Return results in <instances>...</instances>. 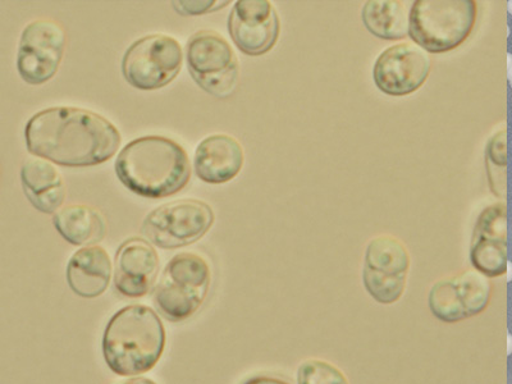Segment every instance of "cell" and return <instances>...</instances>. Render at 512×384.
Instances as JSON below:
<instances>
[{
  "label": "cell",
  "instance_id": "24",
  "mask_svg": "<svg viewBox=\"0 0 512 384\" xmlns=\"http://www.w3.org/2000/svg\"><path fill=\"white\" fill-rule=\"evenodd\" d=\"M242 384H292L288 379L281 376H273V374H256V376L246 379Z\"/></svg>",
  "mask_w": 512,
  "mask_h": 384
},
{
  "label": "cell",
  "instance_id": "4",
  "mask_svg": "<svg viewBox=\"0 0 512 384\" xmlns=\"http://www.w3.org/2000/svg\"><path fill=\"white\" fill-rule=\"evenodd\" d=\"M478 18L474 0H416L409 12V35L424 52H451L472 35Z\"/></svg>",
  "mask_w": 512,
  "mask_h": 384
},
{
  "label": "cell",
  "instance_id": "19",
  "mask_svg": "<svg viewBox=\"0 0 512 384\" xmlns=\"http://www.w3.org/2000/svg\"><path fill=\"white\" fill-rule=\"evenodd\" d=\"M53 224L64 241L73 246H93L105 239L108 223L99 209L86 204H71L58 210Z\"/></svg>",
  "mask_w": 512,
  "mask_h": 384
},
{
  "label": "cell",
  "instance_id": "18",
  "mask_svg": "<svg viewBox=\"0 0 512 384\" xmlns=\"http://www.w3.org/2000/svg\"><path fill=\"white\" fill-rule=\"evenodd\" d=\"M21 184L32 207L44 214H56L67 198L66 182L49 160L30 157L21 166Z\"/></svg>",
  "mask_w": 512,
  "mask_h": 384
},
{
  "label": "cell",
  "instance_id": "6",
  "mask_svg": "<svg viewBox=\"0 0 512 384\" xmlns=\"http://www.w3.org/2000/svg\"><path fill=\"white\" fill-rule=\"evenodd\" d=\"M186 62L192 79L214 98H231L239 88V59L231 44L217 31L195 32L187 40Z\"/></svg>",
  "mask_w": 512,
  "mask_h": 384
},
{
  "label": "cell",
  "instance_id": "26",
  "mask_svg": "<svg viewBox=\"0 0 512 384\" xmlns=\"http://www.w3.org/2000/svg\"><path fill=\"white\" fill-rule=\"evenodd\" d=\"M0 180H2V164H0Z\"/></svg>",
  "mask_w": 512,
  "mask_h": 384
},
{
  "label": "cell",
  "instance_id": "1",
  "mask_svg": "<svg viewBox=\"0 0 512 384\" xmlns=\"http://www.w3.org/2000/svg\"><path fill=\"white\" fill-rule=\"evenodd\" d=\"M25 141L34 157L62 167L86 168L112 159L122 136L102 114L79 107H52L26 123Z\"/></svg>",
  "mask_w": 512,
  "mask_h": 384
},
{
  "label": "cell",
  "instance_id": "17",
  "mask_svg": "<svg viewBox=\"0 0 512 384\" xmlns=\"http://www.w3.org/2000/svg\"><path fill=\"white\" fill-rule=\"evenodd\" d=\"M113 276L108 251L100 245L85 246L68 260L66 278L73 294L82 299H96L107 292Z\"/></svg>",
  "mask_w": 512,
  "mask_h": 384
},
{
  "label": "cell",
  "instance_id": "5",
  "mask_svg": "<svg viewBox=\"0 0 512 384\" xmlns=\"http://www.w3.org/2000/svg\"><path fill=\"white\" fill-rule=\"evenodd\" d=\"M212 282V267L204 255L177 254L169 260L154 288L155 308L168 322H185L203 308Z\"/></svg>",
  "mask_w": 512,
  "mask_h": 384
},
{
  "label": "cell",
  "instance_id": "13",
  "mask_svg": "<svg viewBox=\"0 0 512 384\" xmlns=\"http://www.w3.org/2000/svg\"><path fill=\"white\" fill-rule=\"evenodd\" d=\"M432 62L428 53L413 43H400L383 50L373 68V79L382 93L406 96L428 80Z\"/></svg>",
  "mask_w": 512,
  "mask_h": 384
},
{
  "label": "cell",
  "instance_id": "23",
  "mask_svg": "<svg viewBox=\"0 0 512 384\" xmlns=\"http://www.w3.org/2000/svg\"><path fill=\"white\" fill-rule=\"evenodd\" d=\"M173 8L181 16H203L208 13L221 11L227 7L228 0H178L173 2Z\"/></svg>",
  "mask_w": 512,
  "mask_h": 384
},
{
  "label": "cell",
  "instance_id": "3",
  "mask_svg": "<svg viewBox=\"0 0 512 384\" xmlns=\"http://www.w3.org/2000/svg\"><path fill=\"white\" fill-rule=\"evenodd\" d=\"M166 327L148 305L132 304L118 310L104 329L102 352L105 364L120 377L150 372L166 349Z\"/></svg>",
  "mask_w": 512,
  "mask_h": 384
},
{
  "label": "cell",
  "instance_id": "22",
  "mask_svg": "<svg viewBox=\"0 0 512 384\" xmlns=\"http://www.w3.org/2000/svg\"><path fill=\"white\" fill-rule=\"evenodd\" d=\"M297 384H350L346 374L323 359L304 360L297 369Z\"/></svg>",
  "mask_w": 512,
  "mask_h": 384
},
{
  "label": "cell",
  "instance_id": "10",
  "mask_svg": "<svg viewBox=\"0 0 512 384\" xmlns=\"http://www.w3.org/2000/svg\"><path fill=\"white\" fill-rule=\"evenodd\" d=\"M67 48L61 22L52 18L31 21L22 31L17 52V71L26 84H47L57 75Z\"/></svg>",
  "mask_w": 512,
  "mask_h": 384
},
{
  "label": "cell",
  "instance_id": "7",
  "mask_svg": "<svg viewBox=\"0 0 512 384\" xmlns=\"http://www.w3.org/2000/svg\"><path fill=\"white\" fill-rule=\"evenodd\" d=\"M214 222L216 214L208 203L181 199L152 210L141 224V232L157 248L175 250L203 239Z\"/></svg>",
  "mask_w": 512,
  "mask_h": 384
},
{
  "label": "cell",
  "instance_id": "12",
  "mask_svg": "<svg viewBox=\"0 0 512 384\" xmlns=\"http://www.w3.org/2000/svg\"><path fill=\"white\" fill-rule=\"evenodd\" d=\"M228 32L246 56H263L280 39V16L269 0H239L228 17Z\"/></svg>",
  "mask_w": 512,
  "mask_h": 384
},
{
  "label": "cell",
  "instance_id": "9",
  "mask_svg": "<svg viewBox=\"0 0 512 384\" xmlns=\"http://www.w3.org/2000/svg\"><path fill=\"white\" fill-rule=\"evenodd\" d=\"M410 265L409 250L404 242L391 235L374 237L365 249V290L379 304L397 303L404 296Z\"/></svg>",
  "mask_w": 512,
  "mask_h": 384
},
{
  "label": "cell",
  "instance_id": "2",
  "mask_svg": "<svg viewBox=\"0 0 512 384\" xmlns=\"http://www.w3.org/2000/svg\"><path fill=\"white\" fill-rule=\"evenodd\" d=\"M118 180L134 194L163 199L185 189L191 180L189 154L166 136L137 137L118 154Z\"/></svg>",
  "mask_w": 512,
  "mask_h": 384
},
{
  "label": "cell",
  "instance_id": "20",
  "mask_svg": "<svg viewBox=\"0 0 512 384\" xmlns=\"http://www.w3.org/2000/svg\"><path fill=\"white\" fill-rule=\"evenodd\" d=\"M365 29L383 40H401L409 35V9L399 0H369L361 11Z\"/></svg>",
  "mask_w": 512,
  "mask_h": 384
},
{
  "label": "cell",
  "instance_id": "8",
  "mask_svg": "<svg viewBox=\"0 0 512 384\" xmlns=\"http://www.w3.org/2000/svg\"><path fill=\"white\" fill-rule=\"evenodd\" d=\"M184 64L178 40L166 34L146 35L126 50L122 59L125 80L137 90H159L175 81Z\"/></svg>",
  "mask_w": 512,
  "mask_h": 384
},
{
  "label": "cell",
  "instance_id": "16",
  "mask_svg": "<svg viewBox=\"0 0 512 384\" xmlns=\"http://www.w3.org/2000/svg\"><path fill=\"white\" fill-rule=\"evenodd\" d=\"M244 164L245 150L235 136H207L195 150L196 176L207 184H227L240 175Z\"/></svg>",
  "mask_w": 512,
  "mask_h": 384
},
{
  "label": "cell",
  "instance_id": "11",
  "mask_svg": "<svg viewBox=\"0 0 512 384\" xmlns=\"http://www.w3.org/2000/svg\"><path fill=\"white\" fill-rule=\"evenodd\" d=\"M492 299V283L475 269L442 278L429 291L428 306L433 317L454 324L486 312Z\"/></svg>",
  "mask_w": 512,
  "mask_h": 384
},
{
  "label": "cell",
  "instance_id": "15",
  "mask_svg": "<svg viewBox=\"0 0 512 384\" xmlns=\"http://www.w3.org/2000/svg\"><path fill=\"white\" fill-rule=\"evenodd\" d=\"M159 271L160 259L154 246L141 237H130L114 258V287L122 296L139 299L152 291Z\"/></svg>",
  "mask_w": 512,
  "mask_h": 384
},
{
  "label": "cell",
  "instance_id": "14",
  "mask_svg": "<svg viewBox=\"0 0 512 384\" xmlns=\"http://www.w3.org/2000/svg\"><path fill=\"white\" fill-rule=\"evenodd\" d=\"M470 262L488 278L504 276L507 269V207L505 201L489 205L474 226Z\"/></svg>",
  "mask_w": 512,
  "mask_h": 384
},
{
  "label": "cell",
  "instance_id": "21",
  "mask_svg": "<svg viewBox=\"0 0 512 384\" xmlns=\"http://www.w3.org/2000/svg\"><path fill=\"white\" fill-rule=\"evenodd\" d=\"M486 168L491 192L504 201L507 192V130L501 128L488 140Z\"/></svg>",
  "mask_w": 512,
  "mask_h": 384
},
{
  "label": "cell",
  "instance_id": "25",
  "mask_svg": "<svg viewBox=\"0 0 512 384\" xmlns=\"http://www.w3.org/2000/svg\"><path fill=\"white\" fill-rule=\"evenodd\" d=\"M107 384H158L148 377H128L125 379H114V381L109 382Z\"/></svg>",
  "mask_w": 512,
  "mask_h": 384
}]
</instances>
